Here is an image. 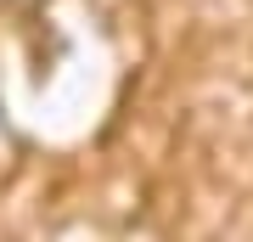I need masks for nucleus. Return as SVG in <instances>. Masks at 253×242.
<instances>
[{"instance_id": "obj_1", "label": "nucleus", "mask_w": 253, "mask_h": 242, "mask_svg": "<svg viewBox=\"0 0 253 242\" xmlns=\"http://www.w3.org/2000/svg\"><path fill=\"white\" fill-rule=\"evenodd\" d=\"M0 6H23V0H0Z\"/></svg>"}]
</instances>
